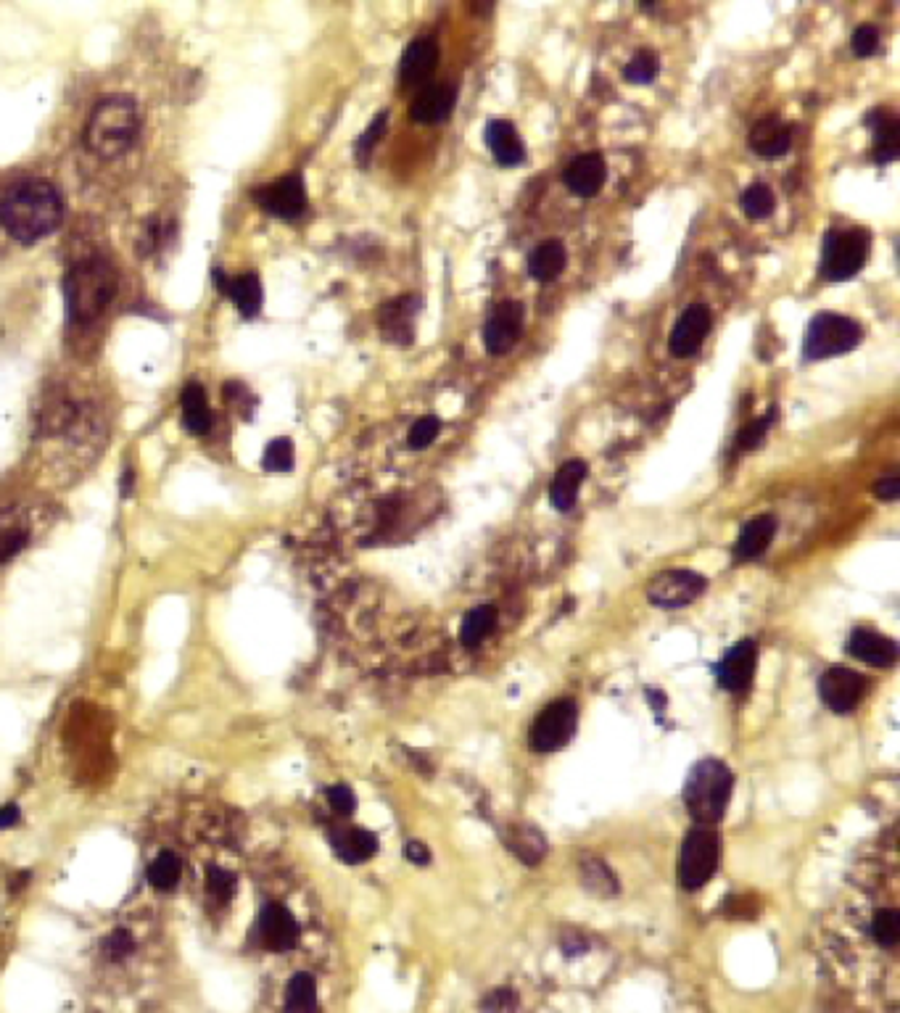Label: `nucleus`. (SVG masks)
I'll use <instances>...</instances> for the list:
<instances>
[{
  "label": "nucleus",
  "mask_w": 900,
  "mask_h": 1013,
  "mask_svg": "<svg viewBox=\"0 0 900 1013\" xmlns=\"http://www.w3.org/2000/svg\"><path fill=\"white\" fill-rule=\"evenodd\" d=\"M579 726V707L573 700H557L536 715L528 731V744L534 752H557L571 742Z\"/></svg>",
  "instance_id": "obj_8"
},
{
  "label": "nucleus",
  "mask_w": 900,
  "mask_h": 1013,
  "mask_svg": "<svg viewBox=\"0 0 900 1013\" xmlns=\"http://www.w3.org/2000/svg\"><path fill=\"white\" fill-rule=\"evenodd\" d=\"M330 845L336 850V855L349 866H359L365 860L373 858L378 853V837L373 831L357 829V826H344V829L330 831Z\"/></svg>",
  "instance_id": "obj_25"
},
{
  "label": "nucleus",
  "mask_w": 900,
  "mask_h": 1013,
  "mask_svg": "<svg viewBox=\"0 0 900 1013\" xmlns=\"http://www.w3.org/2000/svg\"><path fill=\"white\" fill-rule=\"evenodd\" d=\"M454 101H457V88H454V85H449V82L431 85V88H425L423 93L412 101L410 117L420 124L447 122V119L452 117Z\"/></svg>",
  "instance_id": "obj_23"
},
{
  "label": "nucleus",
  "mask_w": 900,
  "mask_h": 1013,
  "mask_svg": "<svg viewBox=\"0 0 900 1013\" xmlns=\"http://www.w3.org/2000/svg\"><path fill=\"white\" fill-rule=\"evenodd\" d=\"M328 802H330V808L336 810L338 816H352L354 810H357V795H354L352 787H346V784H336V787H330Z\"/></svg>",
  "instance_id": "obj_46"
},
{
  "label": "nucleus",
  "mask_w": 900,
  "mask_h": 1013,
  "mask_svg": "<svg viewBox=\"0 0 900 1013\" xmlns=\"http://www.w3.org/2000/svg\"><path fill=\"white\" fill-rule=\"evenodd\" d=\"M776 528H779V523H776L774 515H758V518L747 520L742 525L740 539L734 544V557L742 562L758 560L769 549L771 541H774Z\"/></svg>",
  "instance_id": "obj_26"
},
{
  "label": "nucleus",
  "mask_w": 900,
  "mask_h": 1013,
  "mask_svg": "<svg viewBox=\"0 0 900 1013\" xmlns=\"http://www.w3.org/2000/svg\"><path fill=\"white\" fill-rule=\"evenodd\" d=\"M523 304L520 301H502L494 312H491L486 328H483V346L491 357H505L515 349L523 333Z\"/></svg>",
  "instance_id": "obj_13"
},
{
  "label": "nucleus",
  "mask_w": 900,
  "mask_h": 1013,
  "mask_svg": "<svg viewBox=\"0 0 900 1013\" xmlns=\"http://www.w3.org/2000/svg\"><path fill=\"white\" fill-rule=\"evenodd\" d=\"M441 428H444L441 417H436V415L420 417L418 423L410 428V433H407V446H410L412 452H423V449H428V446L436 441V436L441 433Z\"/></svg>",
  "instance_id": "obj_41"
},
{
  "label": "nucleus",
  "mask_w": 900,
  "mask_h": 1013,
  "mask_svg": "<svg viewBox=\"0 0 900 1013\" xmlns=\"http://www.w3.org/2000/svg\"><path fill=\"white\" fill-rule=\"evenodd\" d=\"M586 475H589V465L584 460H568L557 470L549 483V502L557 512H571L576 507Z\"/></svg>",
  "instance_id": "obj_24"
},
{
  "label": "nucleus",
  "mask_w": 900,
  "mask_h": 1013,
  "mask_svg": "<svg viewBox=\"0 0 900 1013\" xmlns=\"http://www.w3.org/2000/svg\"><path fill=\"white\" fill-rule=\"evenodd\" d=\"M286 1013H320L317 982L312 974H296L286 987Z\"/></svg>",
  "instance_id": "obj_30"
},
{
  "label": "nucleus",
  "mask_w": 900,
  "mask_h": 1013,
  "mask_svg": "<svg viewBox=\"0 0 900 1013\" xmlns=\"http://www.w3.org/2000/svg\"><path fill=\"white\" fill-rule=\"evenodd\" d=\"M180 407H183V425L191 436H206L214 428L212 407H209V399H206V391L201 383L191 380L183 388Z\"/></svg>",
  "instance_id": "obj_27"
},
{
  "label": "nucleus",
  "mask_w": 900,
  "mask_h": 1013,
  "mask_svg": "<svg viewBox=\"0 0 900 1013\" xmlns=\"http://www.w3.org/2000/svg\"><path fill=\"white\" fill-rule=\"evenodd\" d=\"M861 341H864V328L856 320H850L845 314L819 312L805 330L803 357L808 362L840 357L856 349Z\"/></svg>",
  "instance_id": "obj_5"
},
{
  "label": "nucleus",
  "mask_w": 900,
  "mask_h": 1013,
  "mask_svg": "<svg viewBox=\"0 0 900 1013\" xmlns=\"http://www.w3.org/2000/svg\"><path fill=\"white\" fill-rule=\"evenodd\" d=\"M740 206H742V212H745L750 219H766L771 212H774V206H776L774 190L763 183L750 185V188L742 193Z\"/></svg>",
  "instance_id": "obj_37"
},
{
  "label": "nucleus",
  "mask_w": 900,
  "mask_h": 1013,
  "mask_svg": "<svg viewBox=\"0 0 900 1013\" xmlns=\"http://www.w3.org/2000/svg\"><path fill=\"white\" fill-rule=\"evenodd\" d=\"M755 668H758V644L742 639L732 649H726V655L716 665L718 684L724 686L726 692H747L753 684Z\"/></svg>",
  "instance_id": "obj_15"
},
{
  "label": "nucleus",
  "mask_w": 900,
  "mask_h": 1013,
  "mask_svg": "<svg viewBox=\"0 0 900 1013\" xmlns=\"http://www.w3.org/2000/svg\"><path fill=\"white\" fill-rule=\"evenodd\" d=\"M486 146H489L491 156L497 164L502 167H518L520 161L526 159V146L520 140L518 130L510 119H491L486 124Z\"/></svg>",
  "instance_id": "obj_22"
},
{
  "label": "nucleus",
  "mask_w": 900,
  "mask_h": 1013,
  "mask_svg": "<svg viewBox=\"0 0 900 1013\" xmlns=\"http://www.w3.org/2000/svg\"><path fill=\"white\" fill-rule=\"evenodd\" d=\"M132 953H135V940H132V934L127 932V929H114V932L103 940V955H106L111 963L127 961Z\"/></svg>",
  "instance_id": "obj_43"
},
{
  "label": "nucleus",
  "mask_w": 900,
  "mask_h": 1013,
  "mask_svg": "<svg viewBox=\"0 0 900 1013\" xmlns=\"http://www.w3.org/2000/svg\"><path fill=\"white\" fill-rule=\"evenodd\" d=\"M726 913L732 916V919H753L755 913V900L750 895H734L732 900H729V908H726Z\"/></svg>",
  "instance_id": "obj_48"
},
{
  "label": "nucleus",
  "mask_w": 900,
  "mask_h": 1013,
  "mask_svg": "<svg viewBox=\"0 0 900 1013\" xmlns=\"http://www.w3.org/2000/svg\"><path fill=\"white\" fill-rule=\"evenodd\" d=\"M132 491V470L125 467V478H122V496H130Z\"/></svg>",
  "instance_id": "obj_53"
},
{
  "label": "nucleus",
  "mask_w": 900,
  "mask_h": 1013,
  "mask_svg": "<svg viewBox=\"0 0 900 1013\" xmlns=\"http://www.w3.org/2000/svg\"><path fill=\"white\" fill-rule=\"evenodd\" d=\"M386 124H388V111H381L378 117L373 119V122L367 124V130L359 135L357 140V161L362 164V167H367V159L373 156L375 146H378V140L386 135Z\"/></svg>",
  "instance_id": "obj_42"
},
{
  "label": "nucleus",
  "mask_w": 900,
  "mask_h": 1013,
  "mask_svg": "<svg viewBox=\"0 0 900 1013\" xmlns=\"http://www.w3.org/2000/svg\"><path fill=\"white\" fill-rule=\"evenodd\" d=\"M721 860V839L710 826H695L684 837L679 855V884L695 892L713 879Z\"/></svg>",
  "instance_id": "obj_7"
},
{
  "label": "nucleus",
  "mask_w": 900,
  "mask_h": 1013,
  "mask_svg": "<svg viewBox=\"0 0 900 1013\" xmlns=\"http://www.w3.org/2000/svg\"><path fill=\"white\" fill-rule=\"evenodd\" d=\"M254 937L267 953H288L299 945V921L283 903L264 905L254 924Z\"/></svg>",
  "instance_id": "obj_11"
},
{
  "label": "nucleus",
  "mask_w": 900,
  "mask_h": 1013,
  "mask_svg": "<svg viewBox=\"0 0 900 1013\" xmlns=\"http://www.w3.org/2000/svg\"><path fill=\"white\" fill-rule=\"evenodd\" d=\"M710 325H713V317H710V309L705 304H689L681 317L676 320L674 330H671V354L679 359H687L692 354L700 351L705 336H708Z\"/></svg>",
  "instance_id": "obj_16"
},
{
  "label": "nucleus",
  "mask_w": 900,
  "mask_h": 1013,
  "mask_svg": "<svg viewBox=\"0 0 900 1013\" xmlns=\"http://www.w3.org/2000/svg\"><path fill=\"white\" fill-rule=\"evenodd\" d=\"M439 64V43L436 37L423 35L415 37L407 51L402 56V64H399V80H402V88H415L420 82H425L433 74Z\"/></svg>",
  "instance_id": "obj_17"
},
{
  "label": "nucleus",
  "mask_w": 900,
  "mask_h": 1013,
  "mask_svg": "<svg viewBox=\"0 0 900 1013\" xmlns=\"http://www.w3.org/2000/svg\"><path fill=\"white\" fill-rule=\"evenodd\" d=\"M423 307V299L418 293H404L399 299L383 304L378 312V328L383 338L396 346H410L415 341V320Z\"/></svg>",
  "instance_id": "obj_14"
},
{
  "label": "nucleus",
  "mask_w": 900,
  "mask_h": 1013,
  "mask_svg": "<svg viewBox=\"0 0 900 1013\" xmlns=\"http://www.w3.org/2000/svg\"><path fill=\"white\" fill-rule=\"evenodd\" d=\"M296 452H293L291 438H272L262 454V467L267 473H291Z\"/></svg>",
  "instance_id": "obj_36"
},
{
  "label": "nucleus",
  "mask_w": 900,
  "mask_h": 1013,
  "mask_svg": "<svg viewBox=\"0 0 900 1013\" xmlns=\"http://www.w3.org/2000/svg\"><path fill=\"white\" fill-rule=\"evenodd\" d=\"M497 628V610L491 605H481V607H473L468 615H465V620H462V628H460V639L465 647H478V644H483L486 639H489V634Z\"/></svg>",
  "instance_id": "obj_33"
},
{
  "label": "nucleus",
  "mask_w": 900,
  "mask_h": 1013,
  "mask_svg": "<svg viewBox=\"0 0 900 1013\" xmlns=\"http://www.w3.org/2000/svg\"><path fill=\"white\" fill-rule=\"evenodd\" d=\"M64 222V198L45 180H24L0 198V227L14 241L37 243Z\"/></svg>",
  "instance_id": "obj_1"
},
{
  "label": "nucleus",
  "mask_w": 900,
  "mask_h": 1013,
  "mask_svg": "<svg viewBox=\"0 0 900 1013\" xmlns=\"http://www.w3.org/2000/svg\"><path fill=\"white\" fill-rule=\"evenodd\" d=\"M747 146L761 159H782V156L790 154L792 148L790 124H784L779 117L758 119L747 135Z\"/></svg>",
  "instance_id": "obj_18"
},
{
  "label": "nucleus",
  "mask_w": 900,
  "mask_h": 1013,
  "mask_svg": "<svg viewBox=\"0 0 900 1013\" xmlns=\"http://www.w3.org/2000/svg\"><path fill=\"white\" fill-rule=\"evenodd\" d=\"M404 858L410 860V863H415V866H428V863H431L428 847H425L423 842H415V839L404 845Z\"/></svg>",
  "instance_id": "obj_50"
},
{
  "label": "nucleus",
  "mask_w": 900,
  "mask_h": 1013,
  "mask_svg": "<svg viewBox=\"0 0 900 1013\" xmlns=\"http://www.w3.org/2000/svg\"><path fill=\"white\" fill-rule=\"evenodd\" d=\"M225 399L233 404L238 412H241L246 420L251 417V412H254V407H257V399L251 396V391L246 386H243L241 380H230L225 386Z\"/></svg>",
  "instance_id": "obj_44"
},
{
  "label": "nucleus",
  "mask_w": 900,
  "mask_h": 1013,
  "mask_svg": "<svg viewBox=\"0 0 900 1013\" xmlns=\"http://www.w3.org/2000/svg\"><path fill=\"white\" fill-rule=\"evenodd\" d=\"M734 773L724 760L703 758L692 766L684 781V808L697 826L718 824L732 800Z\"/></svg>",
  "instance_id": "obj_4"
},
{
  "label": "nucleus",
  "mask_w": 900,
  "mask_h": 1013,
  "mask_svg": "<svg viewBox=\"0 0 900 1013\" xmlns=\"http://www.w3.org/2000/svg\"><path fill=\"white\" fill-rule=\"evenodd\" d=\"M483 1013H513L515 1011V995L513 990H494L483 998Z\"/></svg>",
  "instance_id": "obj_47"
},
{
  "label": "nucleus",
  "mask_w": 900,
  "mask_h": 1013,
  "mask_svg": "<svg viewBox=\"0 0 900 1013\" xmlns=\"http://www.w3.org/2000/svg\"><path fill=\"white\" fill-rule=\"evenodd\" d=\"M866 689H869V681L853 668H829L824 671V676L819 678V694L824 705L835 713H850L856 710L858 702L864 700Z\"/></svg>",
  "instance_id": "obj_12"
},
{
  "label": "nucleus",
  "mask_w": 900,
  "mask_h": 1013,
  "mask_svg": "<svg viewBox=\"0 0 900 1013\" xmlns=\"http://www.w3.org/2000/svg\"><path fill=\"white\" fill-rule=\"evenodd\" d=\"M866 124H869V130L874 132V161H877L879 167L893 164V161L898 159V151H900L898 119L890 117L887 111L877 109V111H871L869 119H866Z\"/></svg>",
  "instance_id": "obj_28"
},
{
  "label": "nucleus",
  "mask_w": 900,
  "mask_h": 1013,
  "mask_svg": "<svg viewBox=\"0 0 900 1013\" xmlns=\"http://www.w3.org/2000/svg\"><path fill=\"white\" fill-rule=\"evenodd\" d=\"M581 884L586 887V892H592L597 897H613L618 895V879L610 871V866L600 858H584L579 866Z\"/></svg>",
  "instance_id": "obj_32"
},
{
  "label": "nucleus",
  "mask_w": 900,
  "mask_h": 1013,
  "mask_svg": "<svg viewBox=\"0 0 900 1013\" xmlns=\"http://www.w3.org/2000/svg\"><path fill=\"white\" fill-rule=\"evenodd\" d=\"M776 420V409L771 407L769 412L763 417H755V420H750V423H745V428L737 433V449L740 452H750V449H758V446L763 444V438H766V433L771 430V425H774Z\"/></svg>",
  "instance_id": "obj_39"
},
{
  "label": "nucleus",
  "mask_w": 900,
  "mask_h": 1013,
  "mask_svg": "<svg viewBox=\"0 0 900 1013\" xmlns=\"http://www.w3.org/2000/svg\"><path fill=\"white\" fill-rule=\"evenodd\" d=\"M874 494L882 499V502H895L900 496V478L890 475V478H882V481L874 483Z\"/></svg>",
  "instance_id": "obj_49"
},
{
  "label": "nucleus",
  "mask_w": 900,
  "mask_h": 1013,
  "mask_svg": "<svg viewBox=\"0 0 900 1013\" xmlns=\"http://www.w3.org/2000/svg\"><path fill=\"white\" fill-rule=\"evenodd\" d=\"M254 201L262 206L270 217H278L283 222H296L307 212V188H304V177L286 175L270 185L254 188Z\"/></svg>",
  "instance_id": "obj_10"
},
{
  "label": "nucleus",
  "mask_w": 900,
  "mask_h": 1013,
  "mask_svg": "<svg viewBox=\"0 0 900 1013\" xmlns=\"http://www.w3.org/2000/svg\"><path fill=\"white\" fill-rule=\"evenodd\" d=\"M235 884H238L235 882V874L233 871H227V868L212 866L206 871V892L212 895L214 903L220 905L230 903L235 895Z\"/></svg>",
  "instance_id": "obj_40"
},
{
  "label": "nucleus",
  "mask_w": 900,
  "mask_h": 1013,
  "mask_svg": "<svg viewBox=\"0 0 900 1013\" xmlns=\"http://www.w3.org/2000/svg\"><path fill=\"white\" fill-rule=\"evenodd\" d=\"M563 948H565V953H568V955L586 953V940H584V937H581V934H576V932H565Z\"/></svg>",
  "instance_id": "obj_52"
},
{
  "label": "nucleus",
  "mask_w": 900,
  "mask_h": 1013,
  "mask_svg": "<svg viewBox=\"0 0 900 1013\" xmlns=\"http://www.w3.org/2000/svg\"><path fill=\"white\" fill-rule=\"evenodd\" d=\"M183 876V860L177 858L172 850H164V853L156 855L148 866V882L156 892H172Z\"/></svg>",
  "instance_id": "obj_35"
},
{
  "label": "nucleus",
  "mask_w": 900,
  "mask_h": 1013,
  "mask_svg": "<svg viewBox=\"0 0 900 1013\" xmlns=\"http://www.w3.org/2000/svg\"><path fill=\"white\" fill-rule=\"evenodd\" d=\"M19 821H22V810H19V805H16V802H8V805H3V808H0V831L14 829Z\"/></svg>",
  "instance_id": "obj_51"
},
{
  "label": "nucleus",
  "mask_w": 900,
  "mask_h": 1013,
  "mask_svg": "<svg viewBox=\"0 0 900 1013\" xmlns=\"http://www.w3.org/2000/svg\"><path fill=\"white\" fill-rule=\"evenodd\" d=\"M631 85H650L660 74V59L652 51H639L623 69Z\"/></svg>",
  "instance_id": "obj_38"
},
{
  "label": "nucleus",
  "mask_w": 900,
  "mask_h": 1013,
  "mask_svg": "<svg viewBox=\"0 0 900 1013\" xmlns=\"http://www.w3.org/2000/svg\"><path fill=\"white\" fill-rule=\"evenodd\" d=\"M565 264H568V251L560 241H544L531 251L528 256V275L534 277L536 283H552L563 275Z\"/></svg>",
  "instance_id": "obj_29"
},
{
  "label": "nucleus",
  "mask_w": 900,
  "mask_h": 1013,
  "mask_svg": "<svg viewBox=\"0 0 900 1013\" xmlns=\"http://www.w3.org/2000/svg\"><path fill=\"white\" fill-rule=\"evenodd\" d=\"M605 177H608V167H605V159L600 154L579 156L565 169V185L573 196L579 198L597 196L605 185Z\"/></svg>",
  "instance_id": "obj_21"
},
{
  "label": "nucleus",
  "mask_w": 900,
  "mask_h": 1013,
  "mask_svg": "<svg viewBox=\"0 0 900 1013\" xmlns=\"http://www.w3.org/2000/svg\"><path fill=\"white\" fill-rule=\"evenodd\" d=\"M507 847H510L526 866H536V863L547 855V839H544V834L528 824H520L518 829L507 837Z\"/></svg>",
  "instance_id": "obj_31"
},
{
  "label": "nucleus",
  "mask_w": 900,
  "mask_h": 1013,
  "mask_svg": "<svg viewBox=\"0 0 900 1013\" xmlns=\"http://www.w3.org/2000/svg\"><path fill=\"white\" fill-rule=\"evenodd\" d=\"M117 285L119 275L109 259L90 256V259L74 262L64 280L69 322L72 325H90L93 320H98L114 299Z\"/></svg>",
  "instance_id": "obj_2"
},
{
  "label": "nucleus",
  "mask_w": 900,
  "mask_h": 1013,
  "mask_svg": "<svg viewBox=\"0 0 900 1013\" xmlns=\"http://www.w3.org/2000/svg\"><path fill=\"white\" fill-rule=\"evenodd\" d=\"M850 48H853V53H856L858 59H869V56H874L879 48L877 30H874L871 24L858 27V30L853 32V37H850Z\"/></svg>",
  "instance_id": "obj_45"
},
{
  "label": "nucleus",
  "mask_w": 900,
  "mask_h": 1013,
  "mask_svg": "<svg viewBox=\"0 0 900 1013\" xmlns=\"http://www.w3.org/2000/svg\"><path fill=\"white\" fill-rule=\"evenodd\" d=\"M871 235L864 227H848V230H829L824 238L821 251V275L829 283H845L856 277L869 262Z\"/></svg>",
  "instance_id": "obj_6"
},
{
  "label": "nucleus",
  "mask_w": 900,
  "mask_h": 1013,
  "mask_svg": "<svg viewBox=\"0 0 900 1013\" xmlns=\"http://www.w3.org/2000/svg\"><path fill=\"white\" fill-rule=\"evenodd\" d=\"M27 539H30V528L24 525V520H19L16 512H0V565L8 560H14L16 554L27 547Z\"/></svg>",
  "instance_id": "obj_34"
},
{
  "label": "nucleus",
  "mask_w": 900,
  "mask_h": 1013,
  "mask_svg": "<svg viewBox=\"0 0 900 1013\" xmlns=\"http://www.w3.org/2000/svg\"><path fill=\"white\" fill-rule=\"evenodd\" d=\"M708 586V578L700 576L697 570L674 568L660 573L650 586H647V599L655 607L663 610H676V607L692 605Z\"/></svg>",
  "instance_id": "obj_9"
},
{
  "label": "nucleus",
  "mask_w": 900,
  "mask_h": 1013,
  "mask_svg": "<svg viewBox=\"0 0 900 1013\" xmlns=\"http://www.w3.org/2000/svg\"><path fill=\"white\" fill-rule=\"evenodd\" d=\"M848 652L871 668H893L898 663V644L871 628H856L848 639Z\"/></svg>",
  "instance_id": "obj_19"
},
{
  "label": "nucleus",
  "mask_w": 900,
  "mask_h": 1013,
  "mask_svg": "<svg viewBox=\"0 0 900 1013\" xmlns=\"http://www.w3.org/2000/svg\"><path fill=\"white\" fill-rule=\"evenodd\" d=\"M140 119L127 95H109L98 103L85 124V146L98 159H117L135 143Z\"/></svg>",
  "instance_id": "obj_3"
},
{
  "label": "nucleus",
  "mask_w": 900,
  "mask_h": 1013,
  "mask_svg": "<svg viewBox=\"0 0 900 1013\" xmlns=\"http://www.w3.org/2000/svg\"><path fill=\"white\" fill-rule=\"evenodd\" d=\"M27 882H30V874H19L14 879V882H11V892H19Z\"/></svg>",
  "instance_id": "obj_54"
},
{
  "label": "nucleus",
  "mask_w": 900,
  "mask_h": 1013,
  "mask_svg": "<svg viewBox=\"0 0 900 1013\" xmlns=\"http://www.w3.org/2000/svg\"><path fill=\"white\" fill-rule=\"evenodd\" d=\"M214 285L220 288L222 293L230 296V301L235 304V309L246 317V320H254L262 309V280H259L257 272H243L238 277H230L227 280L225 272L214 270Z\"/></svg>",
  "instance_id": "obj_20"
}]
</instances>
